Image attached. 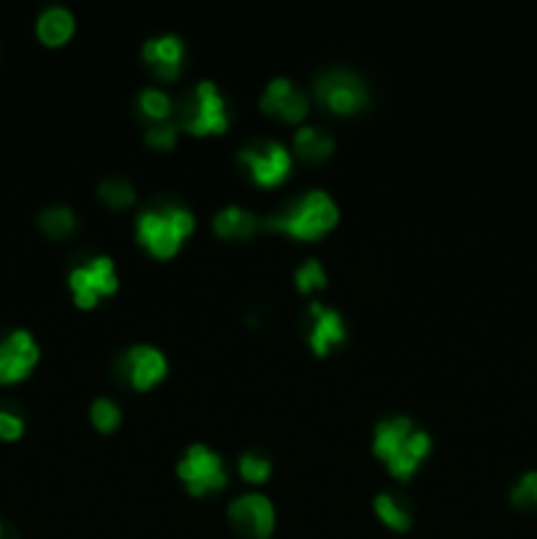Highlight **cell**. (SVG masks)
Returning a JSON list of instances; mask_svg holds the SVG:
<instances>
[{
	"mask_svg": "<svg viewBox=\"0 0 537 539\" xmlns=\"http://www.w3.org/2000/svg\"><path fill=\"white\" fill-rule=\"evenodd\" d=\"M374 455L382 458L387 471L398 479H411L424 455L432 450L430 432H424L409 416H390L374 426Z\"/></svg>",
	"mask_w": 537,
	"mask_h": 539,
	"instance_id": "1",
	"label": "cell"
},
{
	"mask_svg": "<svg viewBox=\"0 0 537 539\" xmlns=\"http://www.w3.org/2000/svg\"><path fill=\"white\" fill-rule=\"evenodd\" d=\"M337 219H340V211L330 192L308 190L287 208L261 219V227L290 235L295 240H319L335 227Z\"/></svg>",
	"mask_w": 537,
	"mask_h": 539,
	"instance_id": "2",
	"label": "cell"
},
{
	"mask_svg": "<svg viewBox=\"0 0 537 539\" xmlns=\"http://www.w3.org/2000/svg\"><path fill=\"white\" fill-rule=\"evenodd\" d=\"M195 216L182 206L148 208L140 211L135 219L137 240L151 250L158 258H172L185 242V237L193 235Z\"/></svg>",
	"mask_w": 537,
	"mask_h": 539,
	"instance_id": "3",
	"label": "cell"
},
{
	"mask_svg": "<svg viewBox=\"0 0 537 539\" xmlns=\"http://www.w3.org/2000/svg\"><path fill=\"white\" fill-rule=\"evenodd\" d=\"M174 124L190 135H219L230 127L227 103L214 82H198V85L174 106Z\"/></svg>",
	"mask_w": 537,
	"mask_h": 539,
	"instance_id": "4",
	"label": "cell"
},
{
	"mask_svg": "<svg viewBox=\"0 0 537 539\" xmlns=\"http://www.w3.org/2000/svg\"><path fill=\"white\" fill-rule=\"evenodd\" d=\"M177 476L185 482V487L193 495H208L219 492L227 484V469H224L222 455L206 442H193L187 447L185 455L177 463Z\"/></svg>",
	"mask_w": 537,
	"mask_h": 539,
	"instance_id": "5",
	"label": "cell"
},
{
	"mask_svg": "<svg viewBox=\"0 0 537 539\" xmlns=\"http://www.w3.org/2000/svg\"><path fill=\"white\" fill-rule=\"evenodd\" d=\"M69 290L79 308H93L106 295L119 290V274H116L114 258L93 256L87 263L69 271Z\"/></svg>",
	"mask_w": 537,
	"mask_h": 539,
	"instance_id": "6",
	"label": "cell"
},
{
	"mask_svg": "<svg viewBox=\"0 0 537 539\" xmlns=\"http://www.w3.org/2000/svg\"><path fill=\"white\" fill-rule=\"evenodd\" d=\"M314 98L327 106L332 114L348 116L356 114L369 103V90L356 74L343 69L324 71L322 77L314 82Z\"/></svg>",
	"mask_w": 537,
	"mask_h": 539,
	"instance_id": "7",
	"label": "cell"
},
{
	"mask_svg": "<svg viewBox=\"0 0 537 539\" xmlns=\"http://www.w3.org/2000/svg\"><path fill=\"white\" fill-rule=\"evenodd\" d=\"M237 158L245 169L251 171L253 182L261 187L282 185L290 174V166H293L290 150L277 140L251 142V145L237 150Z\"/></svg>",
	"mask_w": 537,
	"mask_h": 539,
	"instance_id": "8",
	"label": "cell"
},
{
	"mask_svg": "<svg viewBox=\"0 0 537 539\" xmlns=\"http://www.w3.org/2000/svg\"><path fill=\"white\" fill-rule=\"evenodd\" d=\"M227 516L237 532L253 539H266L277 524L274 503L264 492H245V495L235 497L227 508Z\"/></svg>",
	"mask_w": 537,
	"mask_h": 539,
	"instance_id": "9",
	"label": "cell"
},
{
	"mask_svg": "<svg viewBox=\"0 0 537 539\" xmlns=\"http://www.w3.org/2000/svg\"><path fill=\"white\" fill-rule=\"evenodd\" d=\"M40 361V345L27 329H14L0 340V384L27 379Z\"/></svg>",
	"mask_w": 537,
	"mask_h": 539,
	"instance_id": "10",
	"label": "cell"
},
{
	"mask_svg": "<svg viewBox=\"0 0 537 539\" xmlns=\"http://www.w3.org/2000/svg\"><path fill=\"white\" fill-rule=\"evenodd\" d=\"M166 371H169V361H166L164 350H158L156 345L137 342L124 350L122 376L135 390H151L153 384L164 379Z\"/></svg>",
	"mask_w": 537,
	"mask_h": 539,
	"instance_id": "11",
	"label": "cell"
},
{
	"mask_svg": "<svg viewBox=\"0 0 537 539\" xmlns=\"http://www.w3.org/2000/svg\"><path fill=\"white\" fill-rule=\"evenodd\" d=\"M258 106H261L264 114L277 116V119L287 121V124H298V121L306 119L308 114L306 93L298 90L287 77L272 79V82L264 87Z\"/></svg>",
	"mask_w": 537,
	"mask_h": 539,
	"instance_id": "12",
	"label": "cell"
},
{
	"mask_svg": "<svg viewBox=\"0 0 537 539\" xmlns=\"http://www.w3.org/2000/svg\"><path fill=\"white\" fill-rule=\"evenodd\" d=\"M308 316H311V329H308V345L314 348L316 355H327L332 348H337L340 342H345V327L343 313L337 308H327L319 300H311L308 305Z\"/></svg>",
	"mask_w": 537,
	"mask_h": 539,
	"instance_id": "13",
	"label": "cell"
},
{
	"mask_svg": "<svg viewBox=\"0 0 537 539\" xmlns=\"http://www.w3.org/2000/svg\"><path fill=\"white\" fill-rule=\"evenodd\" d=\"M182 58H185V43L177 35H158L145 40L143 61L145 66L164 82H172L182 74Z\"/></svg>",
	"mask_w": 537,
	"mask_h": 539,
	"instance_id": "14",
	"label": "cell"
},
{
	"mask_svg": "<svg viewBox=\"0 0 537 539\" xmlns=\"http://www.w3.org/2000/svg\"><path fill=\"white\" fill-rule=\"evenodd\" d=\"M74 27H77L74 14L64 6L45 8L43 14L37 16V37H40V43L51 45V48L64 45L74 35Z\"/></svg>",
	"mask_w": 537,
	"mask_h": 539,
	"instance_id": "15",
	"label": "cell"
},
{
	"mask_svg": "<svg viewBox=\"0 0 537 539\" xmlns=\"http://www.w3.org/2000/svg\"><path fill=\"white\" fill-rule=\"evenodd\" d=\"M211 224H214L216 235L227 237V240H245V237L256 235L261 229V219L240 206H227L222 211H216Z\"/></svg>",
	"mask_w": 537,
	"mask_h": 539,
	"instance_id": "16",
	"label": "cell"
},
{
	"mask_svg": "<svg viewBox=\"0 0 537 539\" xmlns=\"http://www.w3.org/2000/svg\"><path fill=\"white\" fill-rule=\"evenodd\" d=\"M293 148L303 161L319 164V161L332 156V150H335V140H332V135L327 132V129L306 124V127H301L298 132H295Z\"/></svg>",
	"mask_w": 537,
	"mask_h": 539,
	"instance_id": "17",
	"label": "cell"
},
{
	"mask_svg": "<svg viewBox=\"0 0 537 539\" xmlns=\"http://www.w3.org/2000/svg\"><path fill=\"white\" fill-rule=\"evenodd\" d=\"M374 511H377V516H380L390 529H395V532H406L411 521H414V513H411L409 505L403 503L398 495H393V492H377V497H374Z\"/></svg>",
	"mask_w": 537,
	"mask_h": 539,
	"instance_id": "18",
	"label": "cell"
},
{
	"mask_svg": "<svg viewBox=\"0 0 537 539\" xmlns=\"http://www.w3.org/2000/svg\"><path fill=\"white\" fill-rule=\"evenodd\" d=\"M137 106L143 108V114L156 124L158 121H172L174 116L172 95L164 93L161 87H145L143 93L137 95Z\"/></svg>",
	"mask_w": 537,
	"mask_h": 539,
	"instance_id": "19",
	"label": "cell"
},
{
	"mask_svg": "<svg viewBox=\"0 0 537 539\" xmlns=\"http://www.w3.org/2000/svg\"><path fill=\"white\" fill-rule=\"evenodd\" d=\"M37 221L45 235L51 237H69L77 229V216L69 206H48Z\"/></svg>",
	"mask_w": 537,
	"mask_h": 539,
	"instance_id": "20",
	"label": "cell"
},
{
	"mask_svg": "<svg viewBox=\"0 0 537 539\" xmlns=\"http://www.w3.org/2000/svg\"><path fill=\"white\" fill-rule=\"evenodd\" d=\"M98 198H101L108 208L119 211V208H129L135 203L137 192L135 187H132V182H127V179L108 177L98 185Z\"/></svg>",
	"mask_w": 537,
	"mask_h": 539,
	"instance_id": "21",
	"label": "cell"
},
{
	"mask_svg": "<svg viewBox=\"0 0 537 539\" xmlns=\"http://www.w3.org/2000/svg\"><path fill=\"white\" fill-rule=\"evenodd\" d=\"M295 287L301 292H314L327 287V271L319 258H306L295 271Z\"/></svg>",
	"mask_w": 537,
	"mask_h": 539,
	"instance_id": "22",
	"label": "cell"
},
{
	"mask_svg": "<svg viewBox=\"0 0 537 539\" xmlns=\"http://www.w3.org/2000/svg\"><path fill=\"white\" fill-rule=\"evenodd\" d=\"M90 419L101 432H114L119 421H122V408L111 398H98L90 405Z\"/></svg>",
	"mask_w": 537,
	"mask_h": 539,
	"instance_id": "23",
	"label": "cell"
},
{
	"mask_svg": "<svg viewBox=\"0 0 537 539\" xmlns=\"http://www.w3.org/2000/svg\"><path fill=\"white\" fill-rule=\"evenodd\" d=\"M237 466H240V474H243L245 482L251 484H264L272 476V461L258 453H243Z\"/></svg>",
	"mask_w": 537,
	"mask_h": 539,
	"instance_id": "24",
	"label": "cell"
},
{
	"mask_svg": "<svg viewBox=\"0 0 537 539\" xmlns=\"http://www.w3.org/2000/svg\"><path fill=\"white\" fill-rule=\"evenodd\" d=\"M177 132L179 127L172 121H158V124H151L148 132H145V142L151 145V148L158 150H169L174 148V142H177Z\"/></svg>",
	"mask_w": 537,
	"mask_h": 539,
	"instance_id": "25",
	"label": "cell"
},
{
	"mask_svg": "<svg viewBox=\"0 0 537 539\" xmlns=\"http://www.w3.org/2000/svg\"><path fill=\"white\" fill-rule=\"evenodd\" d=\"M511 503L519 505V508H532V505H537V471H527V474L514 484Z\"/></svg>",
	"mask_w": 537,
	"mask_h": 539,
	"instance_id": "26",
	"label": "cell"
},
{
	"mask_svg": "<svg viewBox=\"0 0 537 539\" xmlns=\"http://www.w3.org/2000/svg\"><path fill=\"white\" fill-rule=\"evenodd\" d=\"M24 434V419L22 413H16L14 408H0V440L14 442Z\"/></svg>",
	"mask_w": 537,
	"mask_h": 539,
	"instance_id": "27",
	"label": "cell"
},
{
	"mask_svg": "<svg viewBox=\"0 0 537 539\" xmlns=\"http://www.w3.org/2000/svg\"><path fill=\"white\" fill-rule=\"evenodd\" d=\"M0 539H6V532H3V524H0Z\"/></svg>",
	"mask_w": 537,
	"mask_h": 539,
	"instance_id": "28",
	"label": "cell"
}]
</instances>
